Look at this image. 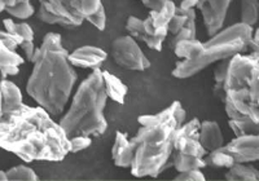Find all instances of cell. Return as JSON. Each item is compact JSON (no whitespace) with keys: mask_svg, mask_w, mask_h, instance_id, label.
<instances>
[{"mask_svg":"<svg viewBox=\"0 0 259 181\" xmlns=\"http://www.w3.org/2000/svg\"><path fill=\"white\" fill-rule=\"evenodd\" d=\"M187 111L180 101L156 114L139 115L138 133L131 138L134 146L131 173L136 177H157L172 164L174 141L178 128L186 123Z\"/></svg>","mask_w":259,"mask_h":181,"instance_id":"cell-3","label":"cell"},{"mask_svg":"<svg viewBox=\"0 0 259 181\" xmlns=\"http://www.w3.org/2000/svg\"><path fill=\"white\" fill-rule=\"evenodd\" d=\"M92 144V138L91 136H74L70 139V153L73 154H77V153L85 150L87 148H90Z\"/></svg>","mask_w":259,"mask_h":181,"instance_id":"cell-29","label":"cell"},{"mask_svg":"<svg viewBox=\"0 0 259 181\" xmlns=\"http://www.w3.org/2000/svg\"><path fill=\"white\" fill-rule=\"evenodd\" d=\"M259 20V0H241L240 22L246 25H254Z\"/></svg>","mask_w":259,"mask_h":181,"instance_id":"cell-25","label":"cell"},{"mask_svg":"<svg viewBox=\"0 0 259 181\" xmlns=\"http://www.w3.org/2000/svg\"><path fill=\"white\" fill-rule=\"evenodd\" d=\"M38 18L47 25H59L64 29H77L82 26L83 21L78 20L65 0H38Z\"/></svg>","mask_w":259,"mask_h":181,"instance_id":"cell-10","label":"cell"},{"mask_svg":"<svg viewBox=\"0 0 259 181\" xmlns=\"http://www.w3.org/2000/svg\"><path fill=\"white\" fill-rule=\"evenodd\" d=\"M177 4L172 0H167L159 11H150L148 17L144 20V43L150 50L157 52L162 51L163 41L167 38L168 25L177 13Z\"/></svg>","mask_w":259,"mask_h":181,"instance_id":"cell-8","label":"cell"},{"mask_svg":"<svg viewBox=\"0 0 259 181\" xmlns=\"http://www.w3.org/2000/svg\"><path fill=\"white\" fill-rule=\"evenodd\" d=\"M4 12L9 13L12 17L18 20H27L35 13V8L30 3V0H18L13 6H9L4 9Z\"/></svg>","mask_w":259,"mask_h":181,"instance_id":"cell-27","label":"cell"},{"mask_svg":"<svg viewBox=\"0 0 259 181\" xmlns=\"http://www.w3.org/2000/svg\"><path fill=\"white\" fill-rule=\"evenodd\" d=\"M52 117L45 108L26 104L0 115V146L26 163L64 161L70 139Z\"/></svg>","mask_w":259,"mask_h":181,"instance_id":"cell-1","label":"cell"},{"mask_svg":"<svg viewBox=\"0 0 259 181\" xmlns=\"http://www.w3.org/2000/svg\"><path fill=\"white\" fill-rule=\"evenodd\" d=\"M200 141L207 152H212V150H217L226 145L221 126L214 120L201 122Z\"/></svg>","mask_w":259,"mask_h":181,"instance_id":"cell-17","label":"cell"},{"mask_svg":"<svg viewBox=\"0 0 259 181\" xmlns=\"http://www.w3.org/2000/svg\"><path fill=\"white\" fill-rule=\"evenodd\" d=\"M24 62L25 60L16 52V50H11L0 43V69L3 79H7L9 75H17L20 66L24 65Z\"/></svg>","mask_w":259,"mask_h":181,"instance_id":"cell-19","label":"cell"},{"mask_svg":"<svg viewBox=\"0 0 259 181\" xmlns=\"http://www.w3.org/2000/svg\"><path fill=\"white\" fill-rule=\"evenodd\" d=\"M228 181H256L259 180V169L250 163H235L226 172Z\"/></svg>","mask_w":259,"mask_h":181,"instance_id":"cell-21","label":"cell"},{"mask_svg":"<svg viewBox=\"0 0 259 181\" xmlns=\"http://www.w3.org/2000/svg\"><path fill=\"white\" fill-rule=\"evenodd\" d=\"M228 66H230V59L218 62L214 67V87H212V94L222 103H224V100H226V89H224V87H226Z\"/></svg>","mask_w":259,"mask_h":181,"instance_id":"cell-22","label":"cell"},{"mask_svg":"<svg viewBox=\"0 0 259 181\" xmlns=\"http://www.w3.org/2000/svg\"><path fill=\"white\" fill-rule=\"evenodd\" d=\"M0 180L7 181V175H6V171H4V169H2V171H0Z\"/></svg>","mask_w":259,"mask_h":181,"instance_id":"cell-34","label":"cell"},{"mask_svg":"<svg viewBox=\"0 0 259 181\" xmlns=\"http://www.w3.org/2000/svg\"><path fill=\"white\" fill-rule=\"evenodd\" d=\"M4 30L9 32H16L21 38L24 39V44L21 46V50L24 51L25 56H26V60L29 62L32 61L34 59V55H35V46H34V30L31 29L29 24L26 22H15L11 18H6L3 21Z\"/></svg>","mask_w":259,"mask_h":181,"instance_id":"cell-16","label":"cell"},{"mask_svg":"<svg viewBox=\"0 0 259 181\" xmlns=\"http://www.w3.org/2000/svg\"><path fill=\"white\" fill-rule=\"evenodd\" d=\"M201 120L193 118L178 128L174 141V154L171 158L172 166L178 172L207 167V150L200 141Z\"/></svg>","mask_w":259,"mask_h":181,"instance_id":"cell-7","label":"cell"},{"mask_svg":"<svg viewBox=\"0 0 259 181\" xmlns=\"http://www.w3.org/2000/svg\"><path fill=\"white\" fill-rule=\"evenodd\" d=\"M253 34V26L237 22L209 36L206 41L197 38L179 41L172 51L180 61L177 62L171 74L177 79H188L210 65L232 59L237 53H244L250 48Z\"/></svg>","mask_w":259,"mask_h":181,"instance_id":"cell-4","label":"cell"},{"mask_svg":"<svg viewBox=\"0 0 259 181\" xmlns=\"http://www.w3.org/2000/svg\"><path fill=\"white\" fill-rule=\"evenodd\" d=\"M205 159H206L207 166L212 168H231L236 163L232 155L224 149V146L207 153Z\"/></svg>","mask_w":259,"mask_h":181,"instance_id":"cell-23","label":"cell"},{"mask_svg":"<svg viewBox=\"0 0 259 181\" xmlns=\"http://www.w3.org/2000/svg\"><path fill=\"white\" fill-rule=\"evenodd\" d=\"M250 55L259 60V29H256L253 34L250 43Z\"/></svg>","mask_w":259,"mask_h":181,"instance_id":"cell-32","label":"cell"},{"mask_svg":"<svg viewBox=\"0 0 259 181\" xmlns=\"http://www.w3.org/2000/svg\"><path fill=\"white\" fill-rule=\"evenodd\" d=\"M108 99L103 70L95 69L77 88L70 108L59 120L69 139L80 134L97 138L105 133L108 122L104 110Z\"/></svg>","mask_w":259,"mask_h":181,"instance_id":"cell-5","label":"cell"},{"mask_svg":"<svg viewBox=\"0 0 259 181\" xmlns=\"http://www.w3.org/2000/svg\"><path fill=\"white\" fill-rule=\"evenodd\" d=\"M231 2L232 0H197V9L202 15L203 26L209 36L223 29Z\"/></svg>","mask_w":259,"mask_h":181,"instance_id":"cell-12","label":"cell"},{"mask_svg":"<svg viewBox=\"0 0 259 181\" xmlns=\"http://www.w3.org/2000/svg\"><path fill=\"white\" fill-rule=\"evenodd\" d=\"M110 55L115 64L122 69L134 71H144L150 67V61L139 47L134 36L122 35L110 44Z\"/></svg>","mask_w":259,"mask_h":181,"instance_id":"cell-9","label":"cell"},{"mask_svg":"<svg viewBox=\"0 0 259 181\" xmlns=\"http://www.w3.org/2000/svg\"><path fill=\"white\" fill-rule=\"evenodd\" d=\"M189 11H191V9H187V11L180 8L177 9V13H175V16L172 17V20H171L170 25H168V32H170V34L177 35L178 32L186 26L187 22H188L189 20Z\"/></svg>","mask_w":259,"mask_h":181,"instance_id":"cell-28","label":"cell"},{"mask_svg":"<svg viewBox=\"0 0 259 181\" xmlns=\"http://www.w3.org/2000/svg\"><path fill=\"white\" fill-rule=\"evenodd\" d=\"M108 59V53L99 47L94 46H83L69 53V61L74 67L80 69H100L104 61Z\"/></svg>","mask_w":259,"mask_h":181,"instance_id":"cell-14","label":"cell"},{"mask_svg":"<svg viewBox=\"0 0 259 181\" xmlns=\"http://www.w3.org/2000/svg\"><path fill=\"white\" fill-rule=\"evenodd\" d=\"M22 94L21 89L11 80L3 79L2 80V108L0 115H4L9 111L15 110L20 105H22Z\"/></svg>","mask_w":259,"mask_h":181,"instance_id":"cell-18","label":"cell"},{"mask_svg":"<svg viewBox=\"0 0 259 181\" xmlns=\"http://www.w3.org/2000/svg\"><path fill=\"white\" fill-rule=\"evenodd\" d=\"M69 53L57 32H48L36 48L26 92L39 106L57 117L64 111L77 82V71L69 61Z\"/></svg>","mask_w":259,"mask_h":181,"instance_id":"cell-2","label":"cell"},{"mask_svg":"<svg viewBox=\"0 0 259 181\" xmlns=\"http://www.w3.org/2000/svg\"><path fill=\"white\" fill-rule=\"evenodd\" d=\"M135 157L134 146L128 134L121 131L115 132V140L112 148V159L115 166L122 168H131Z\"/></svg>","mask_w":259,"mask_h":181,"instance_id":"cell-15","label":"cell"},{"mask_svg":"<svg viewBox=\"0 0 259 181\" xmlns=\"http://www.w3.org/2000/svg\"><path fill=\"white\" fill-rule=\"evenodd\" d=\"M174 180L178 181H203L206 180L205 175L201 172V169H189V171H183L175 176Z\"/></svg>","mask_w":259,"mask_h":181,"instance_id":"cell-30","label":"cell"},{"mask_svg":"<svg viewBox=\"0 0 259 181\" xmlns=\"http://www.w3.org/2000/svg\"><path fill=\"white\" fill-rule=\"evenodd\" d=\"M18 2V0H0V11L4 12V9L9 6H13V4Z\"/></svg>","mask_w":259,"mask_h":181,"instance_id":"cell-33","label":"cell"},{"mask_svg":"<svg viewBox=\"0 0 259 181\" xmlns=\"http://www.w3.org/2000/svg\"><path fill=\"white\" fill-rule=\"evenodd\" d=\"M103 78L108 97L117 104H124L127 92H128L127 85L122 82L121 79L113 75L108 70H103Z\"/></svg>","mask_w":259,"mask_h":181,"instance_id":"cell-20","label":"cell"},{"mask_svg":"<svg viewBox=\"0 0 259 181\" xmlns=\"http://www.w3.org/2000/svg\"><path fill=\"white\" fill-rule=\"evenodd\" d=\"M140 2L145 8L150 9V11H159L165 6L167 0H140Z\"/></svg>","mask_w":259,"mask_h":181,"instance_id":"cell-31","label":"cell"},{"mask_svg":"<svg viewBox=\"0 0 259 181\" xmlns=\"http://www.w3.org/2000/svg\"><path fill=\"white\" fill-rule=\"evenodd\" d=\"M228 126L232 129L235 136L259 133V123L254 122L247 117L241 118V119H228Z\"/></svg>","mask_w":259,"mask_h":181,"instance_id":"cell-24","label":"cell"},{"mask_svg":"<svg viewBox=\"0 0 259 181\" xmlns=\"http://www.w3.org/2000/svg\"><path fill=\"white\" fill-rule=\"evenodd\" d=\"M226 100L240 113L259 123V60L237 53L230 59L226 80ZM223 103V104H224Z\"/></svg>","mask_w":259,"mask_h":181,"instance_id":"cell-6","label":"cell"},{"mask_svg":"<svg viewBox=\"0 0 259 181\" xmlns=\"http://www.w3.org/2000/svg\"><path fill=\"white\" fill-rule=\"evenodd\" d=\"M236 163H251L259 161V133L236 136L224 145Z\"/></svg>","mask_w":259,"mask_h":181,"instance_id":"cell-13","label":"cell"},{"mask_svg":"<svg viewBox=\"0 0 259 181\" xmlns=\"http://www.w3.org/2000/svg\"><path fill=\"white\" fill-rule=\"evenodd\" d=\"M7 180L12 181H36L39 180V176L36 175L35 171L30 167L18 164V166L11 167L9 169H6Z\"/></svg>","mask_w":259,"mask_h":181,"instance_id":"cell-26","label":"cell"},{"mask_svg":"<svg viewBox=\"0 0 259 181\" xmlns=\"http://www.w3.org/2000/svg\"><path fill=\"white\" fill-rule=\"evenodd\" d=\"M65 3L78 20L87 21L97 30L106 27V13L103 0H65Z\"/></svg>","mask_w":259,"mask_h":181,"instance_id":"cell-11","label":"cell"}]
</instances>
